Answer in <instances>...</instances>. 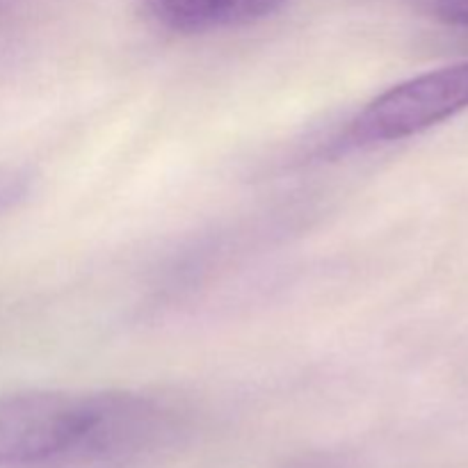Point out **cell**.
I'll list each match as a JSON object with an SVG mask.
<instances>
[{
    "instance_id": "6da1fadb",
    "label": "cell",
    "mask_w": 468,
    "mask_h": 468,
    "mask_svg": "<svg viewBox=\"0 0 468 468\" xmlns=\"http://www.w3.org/2000/svg\"><path fill=\"white\" fill-rule=\"evenodd\" d=\"M172 411L135 391H18L0 398V468H78L158 443Z\"/></svg>"
},
{
    "instance_id": "8992f818",
    "label": "cell",
    "mask_w": 468,
    "mask_h": 468,
    "mask_svg": "<svg viewBox=\"0 0 468 468\" xmlns=\"http://www.w3.org/2000/svg\"><path fill=\"white\" fill-rule=\"evenodd\" d=\"M292 468H327L323 464H302V466H292Z\"/></svg>"
},
{
    "instance_id": "277c9868",
    "label": "cell",
    "mask_w": 468,
    "mask_h": 468,
    "mask_svg": "<svg viewBox=\"0 0 468 468\" xmlns=\"http://www.w3.org/2000/svg\"><path fill=\"white\" fill-rule=\"evenodd\" d=\"M35 174L21 165L0 163V215L9 213L30 197Z\"/></svg>"
},
{
    "instance_id": "3957f363",
    "label": "cell",
    "mask_w": 468,
    "mask_h": 468,
    "mask_svg": "<svg viewBox=\"0 0 468 468\" xmlns=\"http://www.w3.org/2000/svg\"><path fill=\"white\" fill-rule=\"evenodd\" d=\"M158 26L181 35L229 30L274 16L286 0H140Z\"/></svg>"
},
{
    "instance_id": "7a4b0ae2",
    "label": "cell",
    "mask_w": 468,
    "mask_h": 468,
    "mask_svg": "<svg viewBox=\"0 0 468 468\" xmlns=\"http://www.w3.org/2000/svg\"><path fill=\"white\" fill-rule=\"evenodd\" d=\"M468 108V62L448 64L398 82L347 122L343 146L400 142L448 122Z\"/></svg>"
},
{
    "instance_id": "5b68a950",
    "label": "cell",
    "mask_w": 468,
    "mask_h": 468,
    "mask_svg": "<svg viewBox=\"0 0 468 468\" xmlns=\"http://www.w3.org/2000/svg\"><path fill=\"white\" fill-rule=\"evenodd\" d=\"M430 14L446 26L468 30V0H430Z\"/></svg>"
}]
</instances>
